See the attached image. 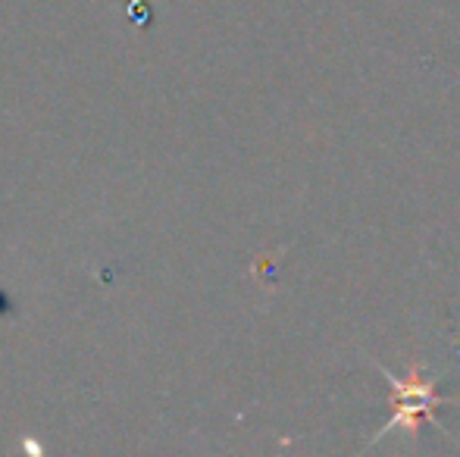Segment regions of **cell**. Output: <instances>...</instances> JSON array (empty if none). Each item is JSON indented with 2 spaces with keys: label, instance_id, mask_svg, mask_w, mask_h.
Returning a JSON list of instances; mask_svg holds the SVG:
<instances>
[{
  "label": "cell",
  "instance_id": "obj_1",
  "mask_svg": "<svg viewBox=\"0 0 460 457\" xmlns=\"http://www.w3.org/2000/svg\"><path fill=\"white\" fill-rule=\"evenodd\" d=\"M379 373L385 376V382H388L394 410H392V420H388L385 426L373 435V442H369V445H376L379 439H385L392 429H407L411 435H417V429H420V423H423V420L436 423V408L457 401V398L438 395L436 382H432V379H423V366H413L407 379L394 376V373L385 370V366H379Z\"/></svg>",
  "mask_w": 460,
  "mask_h": 457
}]
</instances>
